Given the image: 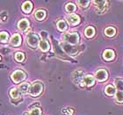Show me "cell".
<instances>
[{
	"label": "cell",
	"instance_id": "1",
	"mask_svg": "<svg viewBox=\"0 0 123 115\" xmlns=\"http://www.w3.org/2000/svg\"><path fill=\"white\" fill-rule=\"evenodd\" d=\"M42 90H43V85H42V84L37 82V83L33 84L32 85H30L28 92L31 96H33V97H37V96H39V95L41 93Z\"/></svg>",
	"mask_w": 123,
	"mask_h": 115
},
{
	"label": "cell",
	"instance_id": "2",
	"mask_svg": "<svg viewBox=\"0 0 123 115\" xmlns=\"http://www.w3.org/2000/svg\"><path fill=\"white\" fill-rule=\"evenodd\" d=\"M26 42H27L29 47L33 48H36L38 47L39 43H40L39 36L36 33H28V35L26 37Z\"/></svg>",
	"mask_w": 123,
	"mask_h": 115
},
{
	"label": "cell",
	"instance_id": "29",
	"mask_svg": "<svg viewBox=\"0 0 123 115\" xmlns=\"http://www.w3.org/2000/svg\"><path fill=\"white\" fill-rule=\"evenodd\" d=\"M8 18V13L6 12H3L2 13H0V19L3 21V22H5L7 20Z\"/></svg>",
	"mask_w": 123,
	"mask_h": 115
},
{
	"label": "cell",
	"instance_id": "18",
	"mask_svg": "<svg viewBox=\"0 0 123 115\" xmlns=\"http://www.w3.org/2000/svg\"><path fill=\"white\" fill-rule=\"evenodd\" d=\"M85 34L87 38H92V36L95 34V29L92 26H88L85 31Z\"/></svg>",
	"mask_w": 123,
	"mask_h": 115
},
{
	"label": "cell",
	"instance_id": "23",
	"mask_svg": "<svg viewBox=\"0 0 123 115\" xmlns=\"http://www.w3.org/2000/svg\"><path fill=\"white\" fill-rule=\"evenodd\" d=\"M10 95H11V97H12V98H14V99H17V98H18V97H19V95H20V92H19L18 89L13 88V89L11 90Z\"/></svg>",
	"mask_w": 123,
	"mask_h": 115
},
{
	"label": "cell",
	"instance_id": "10",
	"mask_svg": "<svg viewBox=\"0 0 123 115\" xmlns=\"http://www.w3.org/2000/svg\"><path fill=\"white\" fill-rule=\"evenodd\" d=\"M103 57L105 61H111L114 58V52L111 49H106L103 54Z\"/></svg>",
	"mask_w": 123,
	"mask_h": 115
},
{
	"label": "cell",
	"instance_id": "24",
	"mask_svg": "<svg viewBox=\"0 0 123 115\" xmlns=\"http://www.w3.org/2000/svg\"><path fill=\"white\" fill-rule=\"evenodd\" d=\"M23 115H41V111L40 108H33L29 113H25Z\"/></svg>",
	"mask_w": 123,
	"mask_h": 115
},
{
	"label": "cell",
	"instance_id": "15",
	"mask_svg": "<svg viewBox=\"0 0 123 115\" xmlns=\"http://www.w3.org/2000/svg\"><path fill=\"white\" fill-rule=\"evenodd\" d=\"M32 8H33V5L32 3L29 2V1H26L22 5V10H23L24 12L29 13L32 11Z\"/></svg>",
	"mask_w": 123,
	"mask_h": 115
},
{
	"label": "cell",
	"instance_id": "30",
	"mask_svg": "<svg viewBox=\"0 0 123 115\" xmlns=\"http://www.w3.org/2000/svg\"><path fill=\"white\" fill-rule=\"evenodd\" d=\"M77 4L81 6V7H87L89 4H90V1H87V0H85V1H77Z\"/></svg>",
	"mask_w": 123,
	"mask_h": 115
},
{
	"label": "cell",
	"instance_id": "11",
	"mask_svg": "<svg viewBox=\"0 0 123 115\" xmlns=\"http://www.w3.org/2000/svg\"><path fill=\"white\" fill-rule=\"evenodd\" d=\"M21 43V38L19 34H14V35L12 37L11 39V44L14 47H18L19 46Z\"/></svg>",
	"mask_w": 123,
	"mask_h": 115
},
{
	"label": "cell",
	"instance_id": "20",
	"mask_svg": "<svg viewBox=\"0 0 123 115\" xmlns=\"http://www.w3.org/2000/svg\"><path fill=\"white\" fill-rule=\"evenodd\" d=\"M57 28L59 31L63 32L68 28V26H67V23L64 20H60L57 22Z\"/></svg>",
	"mask_w": 123,
	"mask_h": 115
},
{
	"label": "cell",
	"instance_id": "7",
	"mask_svg": "<svg viewBox=\"0 0 123 115\" xmlns=\"http://www.w3.org/2000/svg\"><path fill=\"white\" fill-rule=\"evenodd\" d=\"M107 72L105 71V69H99L96 72V78H97L99 82H104L107 79Z\"/></svg>",
	"mask_w": 123,
	"mask_h": 115
},
{
	"label": "cell",
	"instance_id": "17",
	"mask_svg": "<svg viewBox=\"0 0 123 115\" xmlns=\"http://www.w3.org/2000/svg\"><path fill=\"white\" fill-rule=\"evenodd\" d=\"M29 87H30L29 84H27V83H24V84H21V85L18 86V91H19L20 93L25 94V93H26V92L28 91Z\"/></svg>",
	"mask_w": 123,
	"mask_h": 115
},
{
	"label": "cell",
	"instance_id": "16",
	"mask_svg": "<svg viewBox=\"0 0 123 115\" xmlns=\"http://www.w3.org/2000/svg\"><path fill=\"white\" fill-rule=\"evenodd\" d=\"M116 91H116V89L113 85H107L105 89V94L108 95V96H113V95H115Z\"/></svg>",
	"mask_w": 123,
	"mask_h": 115
},
{
	"label": "cell",
	"instance_id": "8",
	"mask_svg": "<svg viewBox=\"0 0 123 115\" xmlns=\"http://www.w3.org/2000/svg\"><path fill=\"white\" fill-rule=\"evenodd\" d=\"M83 75H84V72L82 70H77L73 73V81H74L76 84H81V81L83 80Z\"/></svg>",
	"mask_w": 123,
	"mask_h": 115
},
{
	"label": "cell",
	"instance_id": "9",
	"mask_svg": "<svg viewBox=\"0 0 123 115\" xmlns=\"http://www.w3.org/2000/svg\"><path fill=\"white\" fill-rule=\"evenodd\" d=\"M83 82H84L85 85H86V86H92V85H94V78L91 75H87V76L84 77Z\"/></svg>",
	"mask_w": 123,
	"mask_h": 115
},
{
	"label": "cell",
	"instance_id": "5",
	"mask_svg": "<svg viewBox=\"0 0 123 115\" xmlns=\"http://www.w3.org/2000/svg\"><path fill=\"white\" fill-rule=\"evenodd\" d=\"M62 48L64 50V52H66L67 54H69V55H75L78 53V49L75 47L69 45V44L67 43H62Z\"/></svg>",
	"mask_w": 123,
	"mask_h": 115
},
{
	"label": "cell",
	"instance_id": "19",
	"mask_svg": "<svg viewBox=\"0 0 123 115\" xmlns=\"http://www.w3.org/2000/svg\"><path fill=\"white\" fill-rule=\"evenodd\" d=\"M34 16H35V18H37L38 20H42V19L46 17V12L43 10H39L35 12Z\"/></svg>",
	"mask_w": 123,
	"mask_h": 115
},
{
	"label": "cell",
	"instance_id": "31",
	"mask_svg": "<svg viewBox=\"0 0 123 115\" xmlns=\"http://www.w3.org/2000/svg\"><path fill=\"white\" fill-rule=\"evenodd\" d=\"M62 113H65V114H67V115H72V114H73V113H74V111H73V109L67 108V109H64V110H62Z\"/></svg>",
	"mask_w": 123,
	"mask_h": 115
},
{
	"label": "cell",
	"instance_id": "22",
	"mask_svg": "<svg viewBox=\"0 0 123 115\" xmlns=\"http://www.w3.org/2000/svg\"><path fill=\"white\" fill-rule=\"evenodd\" d=\"M116 33V30L113 27L110 26V27H107V28L105 29V34L108 37H113Z\"/></svg>",
	"mask_w": 123,
	"mask_h": 115
},
{
	"label": "cell",
	"instance_id": "13",
	"mask_svg": "<svg viewBox=\"0 0 123 115\" xmlns=\"http://www.w3.org/2000/svg\"><path fill=\"white\" fill-rule=\"evenodd\" d=\"M39 47H40V48H41V50L42 52L49 51V48H50L49 43L46 41V40H41V41H40V43H39Z\"/></svg>",
	"mask_w": 123,
	"mask_h": 115
},
{
	"label": "cell",
	"instance_id": "12",
	"mask_svg": "<svg viewBox=\"0 0 123 115\" xmlns=\"http://www.w3.org/2000/svg\"><path fill=\"white\" fill-rule=\"evenodd\" d=\"M18 27L20 29L21 31H26V29L29 27V22L27 21V19L24 18L19 20V22L18 23Z\"/></svg>",
	"mask_w": 123,
	"mask_h": 115
},
{
	"label": "cell",
	"instance_id": "25",
	"mask_svg": "<svg viewBox=\"0 0 123 115\" xmlns=\"http://www.w3.org/2000/svg\"><path fill=\"white\" fill-rule=\"evenodd\" d=\"M9 38V34L6 32H1L0 33V41L1 42H6Z\"/></svg>",
	"mask_w": 123,
	"mask_h": 115
},
{
	"label": "cell",
	"instance_id": "21",
	"mask_svg": "<svg viewBox=\"0 0 123 115\" xmlns=\"http://www.w3.org/2000/svg\"><path fill=\"white\" fill-rule=\"evenodd\" d=\"M114 84H115L116 89L118 91H122L123 92V79H115L114 81Z\"/></svg>",
	"mask_w": 123,
	"mask_h": 115
},
{
	"label": "cell",
	"instance_id": "3",
	"mask_svg": "<svg viewBox=\"0 0 123 115\" xmlns=\"http://www.w3.org/2000/svg\"><path fill=\"white\" fill-rule=\"evenodd\" d=\"M64 41H66L67 43L70 44V45H75L77 44L79 41V36L77 33H65L62 36Z\"/></svg>",
	"mask_w": 123,
	"mask_h": 115
},
{
	"label": "cell",
	"instance_id": "6",
	"mask_svg": "<svg viewBox=\"0 0 123 115\" xmlns=\"http://www.w3.org/2000/svg\"><path fill=\"white\" fill-rule=\"evenodd\" d=\"M94 4L96 5V8H97V12H105V9H106V6H107V1H94Z\"/></svg>",
	"mask_w": 123,
	"mask_h": 115
},
{
	"label": "cell",
	"instance_id": "28",
	"mask_svg": "<svg viewBox=\"0 0 123 115\" xmlns=\"http://www.w3.org/2000/svg\"><path fill=\"white\" fill-rule=\"evenodd\" d=\"M116 100L119 103L123 102V92L122 91H116Z\"/></svg>",
	"mask_w": 123,
	"mask_h": 115
},
{
	"label": "cell",
	"instance_id": "32",
	"mask_svg": "<svg viewBox=\"0 0 123 115\" xmlns=\"http://www.w3.org/2000/svg\"><path fill=\"white\" fill-rule=\"evenodd\" d=\"M41 36L44 40V38H47V37H48V33L45 32V31H42V32H41Z\"/></svg>",
	"mask_w": 123,
	"mask_h": 115
},
{
	"label": "cell",
	"instance_id": "26",
	"mask_svg": "<svg viewBox=\"0 0 123 115\" xmlns=\"http://www.w3.org/2000/svg\"><path fill=\"white\" fill-rule=\"evenodd\" d=\"M15 59L17 61L21 62V61H23L25 60V54L23 53H21V52H18V53L15 54Z\"/></svg>",
	"mask_w": 123,
	"mask_h": 115
},
{
	"label": "cell",
	"instance_id": "27",
	"mask_svg": "<svg viewBox=\"0 0 123 115\" xmlns=\"http://www.w3.org/2000/svg\"><path fill=\"white\" fill-rule=\"evenodd\" d=\"M66 11L68 12H74L75 11H76V5L74 4H72V3H69L68 5H66Z\"/></svg>",
	"mask_w": 123,
	"mask_h": 115
},
{
	"label": "cell",
	"instance_id": "14",
	"mask_svg": "<svg viewBox=\"0 0 123 115\" xmlns=\"http://www.w3.org/2000/svg\"><path fill=\"white\" fill-rule=\"evenodd\" d=\"M68 20L71 25L75 26V25H77L80 22V18L76 14H71L70 16L68 17Z\"/></svg>",
	"mask_w": 123,
	"mask_h": 115
},
{
	"label": "cell",
	"instance_id": "33",
	"mask_svg": "<svg viewBox=\"0 0 123 115\" xmlns=\"http://www.w3.org/2000/svg\"><path fill=\"white\" fill-rule=\"evenodd\" d=\"M0 61H1V56H0Z\"/></svg>",
	"mask_w": 123,
	"mask_h": 115
},
{
	"label": "cell",
	"instance_id": "4",
	"mask_svg": "<svg viewBox=\"0 0 123 115\" xmlns=\"http://www.w3.org/2000/svg\"><path fill=\"white\" fill-rule=\"evenodd\" d=\"M26 78V73L22 70H16L12 74V79L14 83L18 84Z\"/></svg>",
	"mask_w": 123,
	"mask_h": 115
}]
</instances>
